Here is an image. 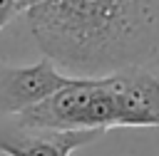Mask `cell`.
<instances>
[{
	"instance_id": "1",
	"label": "cell",
	"mask_w": 159,
	"mask_h": 156,
	"mask_svg": "<svg viewBox=\"0 0 159 156\" xmlns=\"http://www.w3.org/2000/svg\"><path fill=\"white\" fill-rule=\"evenodd\" d=\"M25 20L45 59L67 77L144 67L159 50V0H45Z\"/></svg>"
},
{
	"instance_id": "2",
	"label": "cell",
	"mask_w": 159,
	"mask_h": 156,
	"mask_svg": "<svg viewBox=\"0 0 159 156\" xmlns=\"http://www.w3.org/2000/svg\"><path fill=\"white\" fill-rule=\"evenodd\" d=\"M12 121L47 131H107L119 126V104L109 77H72L45 102L12 116Z\"/></svg>"
},
{
	"instance_id": "3",
	"label": "cell",
	"mask_w": 159,
	"mask_h": 156,
	"mask_svg": "<svg viewBox=\"0 0 159 156\" xmlns=\"http://www.w3.org/2000/svg\"><path fill=\"white\" fill-rule=\"evenodd\" d=\"M72 77L60 72L50 59H40L35 64H0V114L17 116L30 106L45 102L60 87H65Z\"/></svg>"
},
{
	"instance_id": "4",
	"label": "cell",
	"mask_w": 159,
	"mask_h": 156,
	"mask_svg": "<svg viewBox=\"0 0 159 156\" xmlns=\"http://www.w3.org/2000/svg\"><path fill=\"white\" fill-rule=\"evenodd\" d=\"M104 131H47L27 129L15 121L0 129V151L5 156H72L77 149L94 144Z\"/></svg>"
},
{
	"instance_id": "5",
	"label": "cell",
	"mask_w": 159,
	"mask_h": 156,
	"mask_svg": "<svg viewBox=\"0 0 159 156\" xmlns=\"http://www.w3.org/2000/svg\"><path fill=\"white\" fill-rule=\"evenodd\" d=\"M107 77L119 104V126H159V77L147 67H129Z\"/></svg>"
},
{
	"instance_id": "6",
	"label": "cell",
	"mask_w": 159,
	"mask_h": 156,
	"mask_svg": "<svg viewBox=\"0 0 159 156\" xmlns=\"http://www.w3.org/2000/svg\"><path fill=\"white\" fill-rule=\"evenodd\" d=\"M22 7H20V0H0V32L5 25H10V20L15 15H20Z\"/></svg>"
},
{
	"instance_id": "7",
	"label": "cell",
	"mask_w": 159,
	"mask_h": 156,
	"mask_svg": "<svg viewBox=\"0 0 159 156\" xmlns=\"http://www.w3.org/2000/svg\"><path fill=\"white\" fill-rule=\"evenodd\" d=\"M40 2H45V0H20V7H22V12H25V10H30V7L40 5Z\"/></svg>"
},
{
	"instance_id": "8",
	"label": "cell",
	"mask_w": 159,
	"mask_h": 156,
	"mask_svg": "<svg viewBox=\"0 0 159 156\" xmlns=\"http://www.w3.org/2000/svg\"><path fill=\"white\" fill-rule=\"evenodd\" d=\"M157 109H159V92H157Z\"/></svg>"
}]
</instances>
